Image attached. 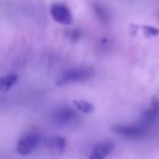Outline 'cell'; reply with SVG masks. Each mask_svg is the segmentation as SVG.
<instances>
[{
	"label": "cell",
	"mask_w": 159,
	"mask_h": 159,
	"mask_svg": "<svg viewBox=\"0 0 159 159\" xmlns=\"http://www.w3.org/2000/svg\"><path fill=\"white\" fill-rule=\"evenodd\" d=\"M52 122L59 126H67L79 121L80 117L77 112L66 106H62L55 109L51 115Z\"/></svg>",
	"instance_id": "3957f363"
},
{
	"label": "cell",
	"mask_w": 159,
	"mask_h": 159,
	"mask_svg": "<svg viewBox=\"0 0 159 159\" xmlns=\"http://www.w3.org/2000/svg\"><path fill=\"white\" fill-rule=\"evenodd\" d=\"M39 144V136L36 133L30 132L23 135L16 146V151L19 154L25 156L32 153Z\"/></svg>",
	"instance_id": "277c9868"
},
{
	"label": "cell",
	"mask_w": 159,
	"mask_h": 159,
	"mask_svg": "<svg viewBox=\"0 0 159 159\" xmlns=\"http://www.w3.org/2000/svg\"><path fill=\"white\" fill-rule=\"evenodd\" d=\"M66 146V141L62 137H54L48 140L47 148L53 154H61Z\"/></svg>",
	"instance_id": "ba28073f"
},
{
	"label": "cell",
	"mask_w": 159,
	"mask_h": 159,
	"mask_svg": "<svg viewBox=\"0 0 159 159\" xmlns=\"http://www.w3.org/2000/svg\"><path fill=\"white\" fill-rule=\"evenodd\" d=\"M114 149V144L111 141H101L98 143L89 155V159H105L109 156Z\"/></svg>",
	"instance_id": "52a82bcc"
},
{
	"label": "cell",
	"mask_w": 159,
	"mask_h": 159,
	"mask_svg": "<svg viewBox=\"0 0 159 159\" xmlns=\"http://www.w3.org/2000/svg\"><path fill=\"white\" fill-rule=\"evenodd\" d=\"M151 127L139 122L135 125H117L112 126V131L122 137L128 139H142L150 132Z\"/></svg>",
	"instance_id": "7a4b0ae2"
},
{
	"label": "cell",
	"mask_w": 159,
	"mask_h": 159,
	"mask_svg": "<svg viewBox=\"0 0 159 159\" xmlns=\"http://www.w3.org/2000/svg\"><path fill=\"white\" fill-rule=\"evenodd\" d=\"M159 121V99H153L151 106L142 112L140 122L149 127H152Z\"/></svg>",
	"instance_id": "8992f818"
},
{
	"label": "cell",
	"mask_w": 159,
	"mask_h": 159,
	"mask_svg": "<svg viewBox=\"0 0 159 159\" xmlns=\"http://www.w3.org/2000/svg\"><path fill=\"white\" fill-rule=\"evenodd\" d=\"M94 11L97 15L98 19H99L102 23H107L110 20V11L107 9V7L104 6V4L101 3H96L94 5Z\"/></svg>",
	"instance_id": "30bf717a"
},
{
	"label": "cell",
	"mask_w": 159,
	"mask_h": 159,
	"mask_svg": "<svg viewBox=\"0 0 159 159\" xmlns=\"http://www.w3.org/2000/svg\"><path fill=\"white\" fill-rule=\"evenodd\" d=\"M95 75L92 67H76L65 71L57 80L56 84L59 86L72 83L86 82Z\"/></svg>",
	"instance_id": "6da1fadb"
},
{
	"label": "cell",
	"mask_w": 159,
	"mask_h": 159,
	"mask_svg": "<svg viewBox=\"0 0 159 159\" xmlns=\"http://www.w3.org/2000/svg\"><path fill=\"white\" fill-rule=\"evenodd\" d=\"M50 13L54 22L62 25L73 24V16L69 8L63 3H53L50 8Z\"/></svg>",
	"instance_id": "5b68a950"
},
{
	"label": "cell",
	"mask_w": 159,
	"mask_h": 159,
	"mask_svg": "<svg viewBox=\"0 0 159 159\" xmlns=\"http://www.w3.org/2000/svg\"><path fill=\"white\" fill-rule=\"evenodd\" d=\"M18 81V76L14 73H9L0 77V92L9 91Z\"/></svg>",
	"instance_id": "9c48e42d"
},
{
	"label": "cell",
	"mask_w": 159,
	"mask_h": 159,
	"mask_svg": "<svg viewBox=\"0 0 159 159\" xmlns=\"http://www.w3.org/2000/svg\"><path fill=\"white\" fill-rule=\"evenodd\" d=\"M73 103L80 111L84 113H90L94 110V106L85 100H74Z\"/></svg>",
	"instance_id": "8fae6325"
},
{
	"label": "cell",
	"mask_w": 159,
	"mask_h": 159,
	"mask_svg": "<svg viewBox=\"0 0 159 159\" xmlns=\"http://www.w3.org/2000/svg\"><path fill=\"white\" fill-rule=\"evenodd\" d=\"M143 32L147 37H154L159 34V30L153 26H143Z\"/></svg>",
	"instance_id": "7c38bea8"
}]
</instances>
